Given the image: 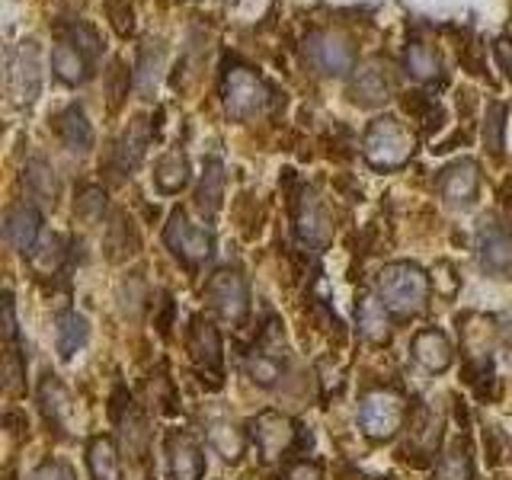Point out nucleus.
Instances as JSON below:
<instances>
[{
	"mask_svg": "<svg viewBox=\"0 0 512 480\" xmlns=\"http://www.w3.org/2000/svg\"><path fill=\"white\" fill-rule=\"evenodd\" d=\"M378 298L400 317L420 314L429 301L426 272L416 263H388L378 272Z\"/></svg>",
	"mask_w": 512,
	"mask_h": 480,
	"instance_id": "1",
	"label": "nucleus"
},
{
	"mask_svg": "<svg viewBox=\"0 0 512 480\" xmlns=\"http://www.w3.org/2000/svg\"><path fill=\"white\" fill-rule=\"evenodd\" d=\"M413 148H416L413 132L400 125L397 119H391V116L375 119L372 125H368L365 141H362V154L375 170L404 167L407 160L413 157Z\"/></svg>",
	"mask_w": 512,
	"mask_h": 480,
	"instance_id": "2",
	"label": "nucleus"
},
{
	"mask_svg": "<svg viewBox=\"0 0 512 480\" xmlns=\"http://www.w3.org/2000/svg\"><path fill=\"white\" fill-rule=\"evenodd\" d=\"M186 349L189 359L196 365V372L202 381L208 378V388H221V375H224V356H221V333L208 317L196 314L189 320V333H186Z\"/></svg>",
	"mask_w": 512,
	"mask_h": 480,
	"instance_id": "3",
	"label": "nucleus"
},
{
	"mask_svg": "<svg viewBox=\"0 0 512 480\" xmlns=\"http://www.w3.org/2000/svg\"><path fill=\"white\" fill-rule=\"evenodd\" d=\"M205 301L221 320L228 324H244L250 311V288L247 279L237 269H218L212 279L205 282Z\"/></svg>",
	"mask_w": 512,
	"mask_h": 480,
	"instance_id": "4",
	"label": "nucleus"
},
{
	"mask_svg": "<svg viewBox=\"0 0 512 480\" xmlns=\"http://www.w3.org/2000/svg\"><path fill=\"white\" fill-rule=\"evenodd\" d=\"M404 416L407 407L394 391H372L359 407V426L372 442H388L404 426Z\"/></svg>",
	"mask_w": 512,
	"mask_h": 480,
	"instance_id": "5",
	"label": "nucleus"
},
{
	"mask_svg": "<svg viewBox=\"0 0 512 480\" xmlns=\"http://www.w3.org/2000/svg\"><path fill=\"white\" fill-rule=\"evenodd\" d=\"M266 100H269V90L253 71L234 68L224 77V109H228L231 119L247 122L253 116H260L266 109Z\"/></svg>",
	"mask_w": 512,
	"mask_h": 480,
	"instance_id": "6",
	"label": "nucleus"
},
{
	"mask_svg": "<svg viewBox=\"0 0 512 480\" xmlns=\"http://www.w3.org/2000/svg\"><path fill=\"white\" fill-rule=\"evenodd\" d=\"M292 212H295V231L301 244L311 250H324L333 240V218L327 212V205L317 199V192L301 186L292 202Z\"/></svg>",
	"mask_w": 512,
	"mask_h": 480,
	"instance_id": "7",
	"label": "nucleus"
},
{
	"mask_svg": "<svg viewBox=\"0 0 512 480\" xmlns=\"http://www.w3.org/2000/svg\"><path fill=\"white\" fill-rule=\"evenodd\" d=\"M164 240L167 247L180 256V260L186 266H199L205 263L208 256H212L215 250V237L208 228H199V224H192L189 215L183 212V208H176V212L170 215L167 228H164Z\"/></svg>",
	"mask_w": 512,
	"mask_h": 480,
	"instance_id": "8",
	"label": "nucleus"
},
{
	"mask_svg": "<svg viewBox=\"0 0 512 480\" xmlns=\"http://www.w3.org/2000/svg\"><path fill=\"white\" fill-rule=\"evenodd\" d=\"M304 55H308L311 68L317 74L327 77H343L356 55H352V45L340 36V32H311L308 42H304Z\"/></svg>",
	"mask_w": 512,
	"mask_h": 480,
	"instance_id": "9",
	"label": "nucleus"
},
{
	"mask_svg": "<svg viewBox=\"0 0 512 480\" xmlns=\"http://www.w3.org/2000/svg\"><path fill=\"white\" fill-rule=\"evenodd\" d=\"M295 432V423L276 410H263L253 420V442L260 448L263 461H279L295 445Z\"/></svg>",
	"mask_w": 512,
	"mask_h": 480,
	"instance_id": "10",
	"label": "nucleus"
},
{
	"mask_svg": "<svg viewBox=\"0 0 512 480\" xmlns=\"http://www.w3.org/2000/svg\"><path fill=\"white\" fill-rule=\"evenodd\" d=\"M10 96L20 106L36 103L39 87H42V71H39V48L36 42H23L16 48V55L10 61Z\"/></svg>",
	"mask_w": 512,
	"mask_h": 480,
	"instance_id": "11",
	"label": "nucleus"
},
{
	"mask_svg": "<svg viewBox=\"0 0 512 480\" xmlns=\"http://www.w3.org/2000/svg\"><path fill=\"white\" fill-rule=\"evenodd\" d=\"M167 458L173 480H202L205 474V455L196 436L186 429H173L167 436Z\"/></svg>",
	"mask_w": 512,
	"mask_h": 480,
	"instance_id": "12",
	"label": "nucleus"
},
{
	"mask_svg": "<svg viewBox=\"0 0 512 480\" xmlns=\"http://www.w3.org/2000/svg\"><path fill=\"white\" fill-rule=\"evenodd\" d=\"M477 247H480V266H484L490 276L503 279L512 269V234L496 221H484V228L477 234Z\"/></svg>",
	"mask_w": 512,
	"mask_h": 480,
	"instance_id": "13",
	"label": "nucleus"
},
{
	"mask_svg": "<svg viewBox=\"0 0 512 480\" xmlns=\"http://www.w3.org/2000/svg\"><path fill=\"white\" fill-rule=\"evenodd\" d=\"M477 186H480V173L474 160H455L439 176V196L448 205H471L477 199Z\"/></svg>",
	"mask_w": 512,
	"mask_h": 480,
	"instance_id": "14",
	"label": "nucleus"
},
{
	"mask_svg": "<svg viewBox=\"0 0 512 480\" xmlns=\"http://www.w3.org/2000/svg\"><path fill=\"white\" fill-rule=\"evenodd\" d=\"M39 231H42V215L36 205L20 202L13 205L7 218H4V234L10 240V247L16 253H32L39 244Z\"/></svg>",
	"mask_w": 512,
	"mask_h": 480,
	"instance_id": "15",
	"label": "nucleus"
},
{
	"mask_svg": "<svg viewBox=\"0 0 512 480\" xmlns=\"http://www.w3.org/2000/svg\"><path fill=\"white\" fill-rule=\"evenodd\" d=\"M55 135L64 141V148L74 154H87L93 148V128L80 106H68L55 116Z\"/></svg>",
	"mask_w": 512,
	"mask_h": 480,
	"instance_id": "16",
	"label": "nucleus"
},
{
	"mask_svg": "<svg viewBox=\"0 0 512 480\" xmlns=\"http://www.w3.org/2000/svg\"><path fill=\"white\" fill-rule=\"evenodd\" d=\"M452 343L442 330H420L413 336V359L429 372H445L452 365Z\"/></svg>",
	"mask_w": 512,
	"mask_h": 480,
	"instance_id": "17",
	"label": "nucleus"
},
{
	"mask_svg": "<svg viewBox=\"0 0 512 480\" xmlns=\"http://www.w3.org/2000/svg\"><path fill=\"white\" fill-rule=\"evenodd\" d=\"M356 314H359V330L368 343L384 346L391 340V317H388V304L375 295H362L356 304Z\"/></svg>",
	"mask_w": 512,
	"mask_h": 480,
	"instance_id": "18",
	"label": "nucleus"
},
{
	"mask_svg": "<svg viewBox=\"0 0 512 480\" xmlns=\"http://www.w3.org/2000/svg\"><path fill=\"white\" fill-rule=\"evenodd\" d=\"M148 141H151L148 119H135V122H128L125 135L119 138L116 151H112V160H116V167H119L122 173H132V170L141 164L144 151H148Z\"/></svg>",
	"mask_w": 512,
	"mask_h": 480,
	"instance_id": "19",
	"label": "nucleus"
},
{
	"mask_svg": "<svg viewBox=\"0 0 512 480\" xmlns=\"http://www.w3.org/2000/svg\"><path fill=\"white\" fill-rule=\"evenodd\" d=\"M90 340V327H87V317H80L77 311H68L58 317V327H55V346H58V356L61 359H74V352H80Z\"/></svg>",
	"mask_w": 512,
	"mask_h": 480,
	"instance_id": "20",
	"label": "nucleus"
},
{
	"mask_svg": "<svg viewBox=\"0 0 512 480\" xmlns=\"http://www.w3.org/2000/svg\"><path fill=\"white\" fill-rule=\"evenodd\" d=\"M87 468H90L93 480H122V464H119L116 442L106 439V436H96L87 445Z\"/></svg>",
	"mask_w": 512,
	"mask_h": 480,
	"instance_id": "21",
	"label": "nucleus"
},
{
	"mask_svg": "<svg viewBox=\"0 0 512 480\" xmlns=\"http://www.w3.org/2000/svg\"><path fill=\"white\" fill-rule=\"evenodd\" d=\"M23 180H26V189L32 192V199H39L42 205H55L58 176H55V167L48 164V160L32 157L26 164V170H23Z\"/></svg>",
	"mask_w": 512,
	"mask_h": 480,
	"instance_id": "22",
	"label": "nucleus"
},
{
	"mask_svg": "<svg viewBox=\"0 0 512 480\" xmlns=\"http://www.w3.org/2000/svg\"><path fill=\"white\" fill-rule=\"evenodd\" d=\"M39 407L45 413V423L64 429V420H68V410H71V400L64 384L55 375H45V381L39 384Z\"/></svg>",
	"mask_w": 512,
	"mask_h": 480,
	"instance_id": "23",
	"label": "nucleus"
},
{
	"mask_svg": "<svg viewBox=\"0 0 512 480\" xmlns=\"http://www.w3.org/2000/svg\"><path fill=\"white\" fill-rule=\"evenodd\" d=\"M221 199H224V167H221V160H208L202 183L196 189V205L205 218H212L221 208Z\"/></svg>",
	"mask_w": 512,
	"mask_h": 480,
	"instance_id": "24",
	"label": "nucleus"
},
{
	"mask_svg": "<svg viewBox=\"0 0 512 480\" xmlns=\"http://www.w3.org/2000/svg\"><path fill=\"white\" fill-rule=\"evenodd\" d=\"M52 68L55 74L64 80V84H84L90 68H87V58L84 52L74 45V42H61L55 45V52H52Z\"/></svg>",
	"mask_w": 512,
	"mask_h": 480,
	"instance_id": "25",
	"label": "nucleus"
},
{
	"mask_svg": "<svg viewBox=\"0 0 512 480\" xmlns=\"http://www.w3.org/2000/svg\"><path fill=\"white\" fill-rule=\"evenodd\" d=\"M154 180L160 192H180L189 183V160L183 151H167L164 157L157 160Z\"/></svg>",
	"mask_w": 512,
	"mask_h": 480,
	"instance_id": "26",
	"label": "nucleus"
},
{
	"mask_svg": "<svg viewBox=\"0 0 512 480\" xmlns=\"http://www.w3.org/2000/svg\"><path fill=\"white\" fill-rule=\"evenodd\" d=\"M388 93H391L388 77H384V71H378L375 64L372 68H362L356 80H352V96H356V103L362 106H378L388 100Z\"/></svg>",
	"mask_w": 512,
	"mask_h": 480,
	"instance_id": "27",
	"label": "nucleus"
},
{
	"mask_svg": "<svg viewBox=\"0 0 512 480\" xmlns=\"http://www.w3.org/2000/svg\"><path fill=\"white\" fill-rule=\"evenodd\" d=\"M439 416L429 413V407H416V413L410 416V439L413 445H420L426 455H432L439 448V439H442V429H439Z\"/></svg>",
	"mask_w": 512,
	"mask_h": 480,
	"instance_id": "28",
	"label": "nucleus"
},
{
	"mask_svg": "<svg viewBox=\"0 0 512 480\" xmlns=\"http://www.w3.org/2000/svg\"><path fill=\"white\" fill-rule=\"evenodd\" d=\"M208 442H212V448L224 461H237L247 448L244 429H237L234 423H212L208 426Z\"/></svg>",
	"mask_w": 512,
	"mask_h": 480,
	"instance_id": "29",
	"label": "nucleus"
},
{
	"mask_svg": "<svg viewBox=\"0 0 512 480\" xmlns=\"http://www.w3.org/2000/svg\"><path fill=\"white\" fill-rule=\"evenodd\" d=\"M436 480H474V464H471V448L468 442H455L439 461Z\"/></svg>",
	"mask_w": 512,
	"mask_h": 480,
	"instance_id": "30",
	"label": "nucleus"
},
{
	"mask_svg": "<svg viewBox=\"0 0 512 480\" xmlns=\"http://www.w3.org/2000/svg\"><path fill=\"white\" fill-rule=\"evenodd\" d=\"M160 68H164V52L154 48V42H148V48H141L138 71H135V87H138V93L144 96V100H151V93L157 90Z\"/></svg>",
	"mask_w": 512,
	"mask_h": 480,
	"instance_id": "31",
	"label": "nucleus"
},
{
	"mask_svg": "<svg viewBox=\"0 0 512 480\" xmlns=\"http://www.w3.org/2000/svg\"><path fill=\"white\" fill-rule=\"evenodd\" d=\"M61 260H64V240L58 234H45L36 244V250L29 253V263L39 276H52V272H58Z\"/></svg>",
	"mask_w": 512,
	"mask_h": 480,
	"instance_id": "32",
	"label": "nucleus"
},
{
	"mask_svg": "<svg viewBox=\"0 0 512 480\" xmlns=\"http://www.w3.org/2000/svg\"><path fill=\"white\" fill-rule=\"evenodd\" d=\"M404 64H407V71H410L416 80H432V77H439V71H442V61H439V55L432 52L429 45H420V42L407 45Z\"/></svg>",
	"mask_w": 512,
	"mask_h": 480,
	"instance_id": "33",
	"label": "nucleus"
},
{
	"mask_svg": "<svg viewBox=\"0 0 512 480\" xmlns=\"http://www.w3.org/2000/svg\"><path fill=\"white\" fill-rule=\"evenodd\" d=\"M247 375L263 388H272L282 378V362L276 356H266L263 349H253L247 356Z\"/></svg>",
	"mask_w": 512,
	"mask_h": 480,
	"instance_id": "34",
	"label": "nucleus"
},
{
	"mask_svg": "<svg viewBox=\"0 0 512 480\" xmlns=\"http://www.w3.org/2000/svg\"><path fill=\"white\" fill-rule=\"evenodd\" d=\"M106 250H109V260H125V256H132L138 250V237L135 231L128 228V221L119 215L116 224L109 228V237H106Z\"/></svg>",
	"mask_w": 512,
	"mask_h": 480,
	"instance_id": "35",
	"label": "nucleus"
},
{
	"mask_svg": "<svg viewBox=\"0 0 512 480\" xmlns=\"http://www.w3.org/2000/svg\"><path fill=\"white\" fill-rule=\"evenodd\" d=\"M74 212H77V218L96 224L106 215V192L100 186H80L77 199H74Z\"/></svg>",
	"mask_w": 512,
	"mask_h": 480,
	"instance_id": "36",
	"label": "nucleus"
},
{
	"mask_svg": "<svg viewBox=\"0 0 512 480\" xmlns=\"http://www.w3.org/2000/svg\"><path fill=\"white\" fill-rule=\"evenodd\" d=\"M503 135H506V106L490 103L484 122V144L490 148V154H503Z\"/></svg>",
	"mask_w": 512,
	"mask_h": 480,
	"instance_id": "37",
	"label": "nucleus"
},
{
	"mask_svg": "<svg viewBox=\"0 0 512 480\" xmlns=\"http://www.w3.org/2000/svg\"><path fill=\"white\" fill-rule=\"evenodd\" d=\"M404 106H407V112H413V116L423 122L426 132H432V128H439V125H442V109H439L436 100H429V96H423V93H410L407 100H404Z\"/></svg>",
	"mask_w": 512,
	"mask_h": 480,
	"instance_id": "38",
	"label": "nucleus"
},
{
	"mask_svg": "<svg viewBox=\"0 0 512 480\" xmlns=\"http://www.w3.org/2000/svg\"><path fill=\"white\" fill-rule=\"evenodd\" d=\"M23 378H26V362H23L20 352H16V349L10 346V349L4 352V388H7L10 394H20Z\"/></svg>",
	"mask_w": 512,
	"mask_h": 480,
	"instance_id": "39",
	"label": "nucleus"
},
{
	"mask_svg": "<svg viewBox=\"0 0 512 480\" xmlns=\"http://www.w3.org/2000/svg\"><path fill=\"white\" fill-rule=\"evenodd\" d=\"M256 349H263L266 356H285V333L279 320H269V324L260 330V340H256Z\"/></svg>",
	"mask_w": 512,
	"mask_h": 480,
	"instance_id": "40",
	"label": "nucleus"
},
{
	"mask_svg": "<svg viewBox=\"0 0 512 480\" xmlns=\"http://www.w3.org/2000/svg\"><path fill=\"white\" fill-rule=\"evenodd\" d=\"M29 480H74V471L64 461H42L39 468L29 474Z\"/></svg>",
	"mask_w": 512,
	"mask_h": 480,
	"instance_id": "41",
	"label": "nucleus"
},
{
	"mask_svg": "<svg viewBox=\"0 0 512 480\" xmlns=\"http://www.w3.org/2000/svg\"><path fill=\"white\" fill-rule=\"evenodd\" d=\"M288 480H324V471L314 461H298L288 468Z\"/></svg>",
	"mask_w": 512,
	"mask_h": 480,
	"instance_id": "42",
	"label": "nucleus"
},
{
	"mask_svg": "<svg viewBox=\"0 0 512 480\" xmlns=\"http://www.w3.org/2000/svg\"><path fill=\"white\" fill-rule=\"evenodd\" d=\"M4 336L13 343L16 340V311H13V295H4Z\"/></svg>",
	"mask_w": 512,
	"mask_h": 480,
	"instance_id": "43",
	"label": "nucleus"
},
{
	"mask_svg": "<svg viewBox=\"0 0 512 480\" xmlns=\"http://www.w3.org/2000/svg\"><path fill=\"white\" fill-rule=\"evenodd\" d=\"M170 324H173V301L170 295H164V301H160V317H157V330L160 333H170Z\"/></svg>",
	"mask_w": 512,
	"mask_h": 480,
	"instance_id": "44",
	"label": "nucleus"
},
{
	"mask_svg": "<svg viewBox=\"0 0 512 480\" xmlns=\"http://www.w3.org/2000/svg\"><path fill=\"white\" fill-rule=\"evenodd\" d=\"M496 58H500L506 77L512 80V39H500V42H496Z\"/></svg>",
	"mask_w": 512,
	"mask_h": 480,
	"instance_id": "45",
	"label": "nucleus"
},
{
	"mask_svg": "<svg viewBox=\"0 0 512 480\" xmlns=\"http://www.w3.org/2000/svg\"><path fill=\"white\" fill-rule=\"evenodd\" d=\"M244 480H260V477H256V474H247V477H244Z\"/></svg>",
	"mask_w": 512,
	"mask_h": 480,
	"instance_id": "46",
	"label": "nucleus"
}]
</instances>
